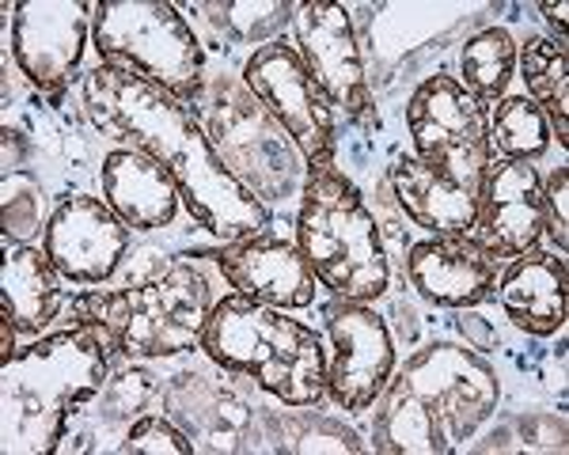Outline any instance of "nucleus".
I'll use <instances>...</instances> for the list:
<instances>
[{"instance_id": "nucleus-1", "label": "nucleus", "mask_w": 569, "mask_h": 455, "mask_svg": "<svg viewBox=\"0 0 569 455\" xmlns=\"http://www.w3.org/2000/svg\"><path fill=\"white\" fill-rule=\"evenodd\" d=\"M84 114L110 141H122V149H137L160 163L179 186L187 213L217 240H251L270 221L259 198L240 186L232 171L217 160L213 144L187 103L171 99L137 72L107 61L84 72Z\"/></svg>"}, {"instance_id": "nucleus-2", "label": "nucleus", "mask_w": 569, "mask_h": 455, "mask_svg": "<svg viewBox=\"0 0 569 455\" xmlns=\"http://www.w3.org/2000/svg\"><path fill=\"white\" fill-rule=\"evenodd\" d=\"M498 398V372L471 345H426L376 398L372 448L383 455H448L490 422Z\"/></svg>"}, {"instance_id": "nucleus-3", "label": "nucleus", "mask_w": 569, "mask_h": 455, "mask_svg": "<svg viewBox=\"0 0 569 455\" xmlns=\"http://www.w3.org/2000/svg\"><path fill=\"white\" fill-rule=\"evenodd\" d=\"M107 387V345L84 326L16 350L0 364V452H58L69 417Z\"/></svg>"}, {"instance_id": "nucleus-4", "label": "nucleus", "mask_w": 569, "mask_h": 455, "mask_svg": "<svg viewBox=\"0 0 569 455\" xmlns=\"http://www.w3.org/2000/svg\"><path fill=\"white\" fill-rule=\"evenodd\" d=\"M201 350L228 376L251 380L284 406H319L327 398V350L311 326L281 307L240 293L213 304Z\"/></svg>"}, {"instance_id": "nucleus-5", "label": "nucleus", "mask_w": 569, "mask_h": 455, "mask_svg": "<svg viewBox=\"0 0 569 455\" xmlns=\"http://www.w3.org/2000/svg\"><path fill=\"white\" fill-rule=\"evenodd\" d=\"M213 281L190 259H176L141 285L88 293L72 304L77 326L96 334L107 350L137 361L176 357L201 350V334L213 315Z\"/></svg>"}, {"instance_id": "nucleus-6", "label": "nucleus", "mask_w": 569, "mask_h": 455, "mask_svg": "<svg viewBox=\"0 0 569 455\" xmlns=\"http://www.w3.org/2000/svg\"><path fill=\"white\" fill-rule=\"evenodd\" d=\"M297 247L316 281L335 296L369 304L388 293L380 221L335 163H311L297 209Z\"/></svg>"}, {"instance_id": "nucleus-7", "label": "nucleus", "mask_w": 569, "mask_h": 455, "mask_svg": "<svg viewBox=\"0 0 569 455\" xmlns=\"http://www.w3.org/2000/svg\"><path fill=\"white\" fill-rule=\"evenodd\" d=\"M99 61L130 69L187 107L206 99V50L194 27L163 0H103L91 16Z\"/></svg>"}, {"instance_id": "nucleus-8", "label": "nucleus", "mask_w": 569, "mask_h": 455, "mask_svg": "<svg viewBox=\"0 0 569 455\" xmlns=\"http://www.w3.org/2000/svg\"><path fill=\"white\" fill-rule=\"evenodd\" d=\"M201 107H206V136L217 160L262 205L284 202L292 198V190L305 186L308 168L300 149L243 80L213 77Z\"/></svg>"}, {"instance_id": "nucleus-9", "label": "nucleus", "mask_w": 569, "mask_h": 455, "mask_svg": "<svg viewBox=\"0 0 569 455\" xmlns=\"http://www.w3.org/2000/svg\"><path fill=\"white\" fill-rule=\"evenodd\" d=\"M407 130L415 156L437 175L452 179L467 194L479 198L482 175L490 168V133L486 107L456 77L421 80L407 107Z\"/></svg>"}, {"instance_id": "nucleus-10", "label": "nucleus", "mask_w": 569, "mask_h": 455, "mask_svg": "<svg viewBox=\"0 0 569 455\" xmlns=\"http://www.w3.org/2000/svg\"><path fill=\"white\" fill-rule=\"evenodd\" d=\"M243 84L254 91V99L278 118V125L292 136L300 156L311 163H330L335 156V111L316 80L308 77L297 46L270 42L247 58Z\"/></svg>"}, {"instance_id": "nucleus-11", "label": "nucleus", "mask_w": 569, "mask_h": 455, "mask_svg": "<svg viewBox=\"0 0 569 455\" xmlns=\"http://www.w3.org/2000/svg\"><path fill=\"white\" fill-rule=\"evenodd\" d=\"M292 20H297V53L327 103L357 125H376V99L361 65L350 12L335 0H308Z\"/></svg>"}, {"instance_id": "nucleus-12", "label": "nucleus", "mask_w": 569, "mask_h": 455, "mask_svg": "<svg viewBox=\"0 0 569 455\" xmlns=\"http://www.w3.org/2000/svg\"><path fill=\"white\" fill-rule=\"evenodd\" d=\"M327 395L346 414H365L395 376V338L388 323L369 304L346 300V307L327 318Z\"/></svg>"}, {"instance_id": "nucleus-13", "label": "nucleus", "mask_w": 569, "mask_h": 455, "mask_svg": "<svg viewBox=\"0 0 569 455\" xmlns=\"http://www.w3.org/2000/svg\"><path fill=\"white\" fill-rule=\"evenodd\" d=\"M88 46V4L80 0H23L12 12L16 65L53 103L69 88Z\"/></svg>"}, {"instance_id": "nucleus-14", "label": "nucleus", "mask_w": 569, "mask_h": 455, "mask_svg": "<svg viewBox=\"0 0 569 455\" xmlns=\"http://www.w3.org/2000/svg\"><path fill=\"white\" fill-rule=\"evenodd\" d=\"M547 232L543 179L528 160H493L479 186V216L471 240L490 259H520Z\"/></svg>"}, {"instance_id": "nucleus-15", "label": "nucleus", "mask_w": 569, "mask_h": 455, "mask_svg": "<svg viewBox=\"0 0 569 455\" xmlns=\"http://www.w3.org/2000/svg\"><path fill=\"white\" fill-rule=\"evenodd\" d=\"M42 251L72 285H103L130 251V228L99 198H69L46 221Z\"/></svg>"}, {"instance_id": "nucleus-16", "label": "nucleus", "mask_w": 569, "mask_h": 455, "mask_svg": "<svg viewBox=\"0 0 569 455\" xmlns=\"http://www.w3.org/2000/svg\"><path fill=\"white\" fill-rule=\"evenodd\" d=\"M217 270L240 296L281 307V312H300L316 304V273L308 270L297 243L281 235L259 232L251 240L224 243L217 251Z\"/></svg>"}, {"instance_id": "nucleus-17", "label": "nucleus", "mask_w": 569, "mask_h": 455, "mask_svg": "<svg viewBox=\"0 0 569 455\" xmlns=\"http://www.w3.org/2000/svg\"><path fill=\"white\" fill-rule=\"evenodd\" d=\"M407 277L426 304L463 312L493 296L498 259H490L471 235H433L410 247Z\"/></svg>"}, {"instance_id": "nucleus-18", "label": "nucleus", "mask_w": 569, "mask_h": 455, "mask_svg": "<svg viewBox=\"0 0 569 455\" xmlns=\"http://www.w3.org/2000/svg\"><path fill=\"white\" fill-rule=\"evenodd\" d=\"M103 198L133 232H156L179 216V186L152 156L137 149H110L99 168Z\"/></svg>"}, {"instance_id": "nucleus-19", "label": "nucleus", "mask_w": 569, "mask_h": 455, "mask_svg": "<svg viewBox=\"0 0 569 455\" xmlns=\"http://www.w3.org/2000/svg\"><path fill=\"white\" fill-rule=\"evenodd\" d=\"M501 307L517 331L550 338L566 326L569 273L566 259L550 251H528L501 273Z\"/></svg>"}, {"instance_id": "nucleus-20", "label": "nucleus", "mask_w": 569, "mask_h": 455, "mask_svg": "<svg viewBox=\"0 0 569 455\" xmlns=\"http://www.w3.org/2000/svg\"><path fill=\"white\" fill-rule=\"evenodd\" d=\"M391 190L402 213L433 235H471L479 216V198L437 175L418 156H399L391 168Z\"/></svg>"}, {"instance_id": "nucleus-21", "label": "nucleus", "mask_w": 569, "mask_h": 455, "mask_svg": "<svg viewBox=\"0 0 569 455\" xmlns=\"http://www.w3.org/2000/svg\"><path fill=\"white\" fill-rule=\"evenodd\" d=\"M58 266L39 247H8L4 273H0V315H8L20 334H39L53 315L61 312Z\"/></svg>"}, {"instance_id": "nucleus-22", "label": "nucleus", "mask_w": 569, "mask_h": 455, "mask_svg": "<svg viewBox=\"0 0 569 455\" xmlns=\"http://www.w3.org/2000/svg\"><path fill=\"white\" fill-rule=\"evenodd\" d=\"M259 429L262 441H270V452H292V455H308V452H350L361 455L369 452V444L357 436L346 422L319 414V406H292L289 414L281 410H262L259 414Z\"/></svg>"}, {"instance_id": "nucleus-23", "label": "nucleus", "mask_w": 569, "mask_h": 455, "mask_svg": "<svg viewBox=\"0 0 569 455\" xmlns=\"http://www.w3.org/2000/svg\"><path fill=\"white\" fill-rule=\"evenodd\" d=\"M525 72L528 99L543 111L547 125L555 130L558 144L569 149V61L566 46L555 39H528L517 53Z\"/></svg>"}, {"instance_id": "nucleus-24", "label": "nucleus", "mask_w": 569, "mask_h": 455, "mask_svg": "<svg viewBox=\"0 0 569 455\" xmlns=\"http://www.w3.org/2000/svg\"><path fill=\"white\" fill-rule=\"evenodd\" d=\"M517 53L520 46L512 42V34L505 27H486L475 39H467L460 53V84L471 91L479 103H498L505 99L512 72H517Z\"/></svg>"}, {"instance_id": "nucleus-25", "label": "nucleus", "mask_w": 569, "mask_h": 455, "mask_svg": "<svg viewBox=\"0 0 569 455\" xmlns=\"http://www.w3.org/2000/svg\"><path fill=\"white\" fill-rule=\"evenodd\" d=\"M206 23L228 42L240 46H270L284 31L297 8L284 0H217V4H198Z\"/></svg>"}, {"instance_id": "nucleus-26", "label": "nucleus", "mask_w": 569, "mask_h": 455, "mask_svg": "<svg viewBox=\"0 0 569 455\" xmlns=\"http://www.w3.org/2000/svg\"><path fill=\"white\" fill-rule=\"evenodd\" d=\"M490 152L501 160H539L550 149V125L528 95L498 99L490 114Z\"/></svg>"}, {"instance_id": "nucleus-27", "label": "nucleus", "mask_w": 569, "mask_h": 455, "mask_svg": "<svg viewBox=\"0 0 569 455\" xmlns=\"http://www.w3.org/2000/svg\"><path fill=\"white\" fill-rule=\"evenodd\" d=\"M122 455H190L194 452V441L187 433L176 429L168 417H137L126 433V441L118 444Z\"/></svg>"}, {"instance_id": "nucleus-28", "label": "nucleus", "mask_w": 569, "mask_h": 455, "mask_svg": "<svg viewBox=\"0 0 569 455\" xmlns=\"http://www.w3.org/2000/svg\"><path fill=\"white\" fill-rule=\"evenodd\" d=\"M4 232L8 240H27L39 232V186L23 171H8L4 175Z\"/></svg>"}, {"instance_id": "nucleus-29", "label": "nucleus", "mask_w": 569, "mask_h": 455, "mask_svg": "<svg viewBox=\"0 0 569 455\" xmlns=\"http://www.w3.org/2000/svg\"><path fill=\"white\" fill-rule=\"evenodd\" d=\"M543 209H547V232L558 243V251H566L569 243V171L558 168L543 186Z\"/></svg>"}, {"instance_id": "nucleus-30", "label": "nucleus", "mask_w": 569, "mask_h": 455, "mask_svg": "<svg viewBox=\"0 0 569 455\" xmlns=\"http://www.w3.org/2000/svg\"><path fill=\"white\" fill-rule=\"evenodd\" d=\"M543 16H547V23L555 27L558 42H562V39H566V16H569V4H566V0H558V4H555V0H547V4H543Z\"/></svg>"}]
</instances>
